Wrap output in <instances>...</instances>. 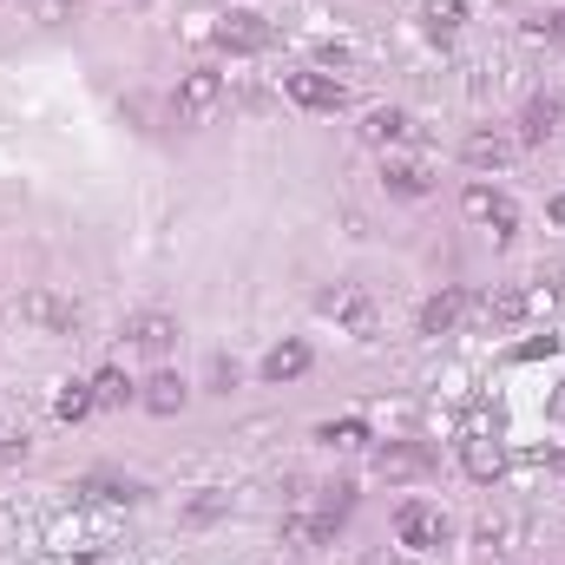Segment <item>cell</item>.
<instances>
[{"label":"cell","instance_id":"cell-1","mask_svg":"<svg viewBox=\"0 0 565 565\" xmlns=\"http://www.w3.org/2000/svg\"><path fill=\"white\" fill-rule=\"evenodd\" d=\"M316 309H322L342 335H355V342H375V335H382V309H375V296H369L362 282H335V289H322Z\"/></svg>","mask_w":565,"mask_h":565},{"label":"cell","instance_id":"cell-2","mask_svg":"<svg viewBox=\"0 0 565 565\" xmlns=\"http://www.w3.org/2000/svg\"><path fill=\"white\" fill-rule=\"evenodd\" d=\"M171 113H178L184 126H211V119L224 113V73L191 66V73L178 79V93H171Z\"/></svg>","mask_w":565,"mask_h":565},{"label":"cell","instance_id":"cell-3","mask_svg":"<svg viewBox=\"0 0 565 565\" xmlns=\"http://www.w3.org/2000/svg\"><path fill=\"white\" fill-rule=\"evenodd\" d=\"M460 211H467L480 231H493V237H513V231H520V204H513L507 191H493V184H467V191H460Z\"/></svg>","mask_w":565,"mask_h":565},{"label":"cell","instance_id":"cell-4","mask_svg":"<svg viewBox=\"0 0 565 565\" xmlns=\"http://www.w3.org/2000/svg\"><path fill=\"white\" fill-rule=\"evenodd\" d=\"M282 93H289L302 113H342V106H349V93H342L335 73H282Z\"/></svg>","mask_w":565,"mask_h":565},{"label":"cell","instance_id":"cell-5","mask_svg":"<svg viewBox=\"0 0 565 565\" xmlns=\"http://www.w3.org/2000/svg\"><path fill=\"white\" fill-rule=\"evenodd\" d=\"M395 540H402V546H415V553H427V546H440V540H447V520H440L427 500H408V507H395Z\"/></svg>","mask_w":565,"mask_h":565},{"label":"cell","instance_id":"cell-6","mask_svg":"<svg viewBox=\"0 0 565 565\" xmlns=\"http://www.w3.org/2000/svg\"><path fill=\"white\" fill-rule=\"evenodd\" d=\"M473 309H480V296H467V289H440V296H427L422 302V335H454Z\"/></svg>","mask_w":565,"mask_h":565},{"label":"cell","instance_id":"cell-7","mask_svg":"<svg viewBox=\"0 0 565 565\" xmlns=\"http://www.w3.org/2000/svg\"><path fill=\"white\" fill-rule=\"evenodd\" d=\"M20 322H33V329H46V335H73V302L66 296H53V289H26L20 296Z\"/></svg>","mask_w":565,"mask_h":565},{"label":"cell","instance_id":"cell-8","mask_svg":"<svg viewBox=\"0 0 565 565\" xmlns=\"http://www.w3.org/2000/svg\"><path fill=\"white\" fill-rule=\"evenodd\" d=\"M375 473L382 480H422V473H434V447H422V440H388L375 454Z\"/></svg>","mask_w":565,"mask_h":565},{"label":"cell","instance_id":"cell-9","mask_svg":"<svg viewBox=\"0 0 565 565\" xmlns=\"http://www.w3.org/2000/svg\"><path fill=\"white\" fill-rule=\"evenodd\" d=\"M217 46H224V53H264V46H270L264 13H244V7L224 13V20H217Z\"/></svg>","mask_w":565,"mask_h":565},{"label":"cell","instance_id":"cell-10","mask_svg":"<svg viewBox=\"0 0 565 565\" xmlns=\"http://www.w3.org/2000/svg\"><path fill=\"white\" fill-rule=\"evenodd\" d=\"M460 467H467L480 487H493V480L507 473V454H500V440H493V434H467V440H460Z\"/></svg>","mask_w":565,"mask_h":565},{"label":"cell","instance_id":"cell-11","mask_svg":"<svg viewBox=\"0 0 565 565\" xmlns=\"http://www.w3.org/2000/svg\"><path fill=\"white\" fill-rule=\"evenodd\" d=\"M126 342H132V349H151V355H164V349L178 342V316H164V309H139V316L126 322Z\"/></svg>","mask_w":565,"mask_h":565},{"label":"cell","instance_id":"cell-12","mask_svg":"<svg viewBox=\"0 0 565 565\" xmlns=\"http://www.w3.org/2000/svg\"><path fill=\"white\" fill-rule=\"evenodd\" d=\"M559 99H553V93H533V99H526V113H520V145H546L553 139V132H559Z\"/></svg>","mask_w":565,"mask_h":565},{"label":"cell","instance_id":"cell-13","mask_svg":"<svg viewBox=\"0 0 565 565\" xmlns=\"http://www.w3.org/2000/svg\"><path fill=\"white\" fill-rule=\"evenodd\" d=\"M79 500L86 507H132L139 500V480H126V473H86L79 480Z\"/></svg>","mask_w":565,"mask_h":565},{"label":"cell","instance_id":"cell-14","mask_svg":"<svg viewBox=\"0 0 565 565\" xmlns=\"http://www.w3.org/2000/svg\"><path fill=\"white\" fill-rule=\"evenodd\" d=\"M540 309V296L533 289H493V296H480V309L473 316H487V322H526Z\"/></svg>","mask_w":565,"mask_h":565},{"label":"cell","instance_id":"cell-15","mask_svg":"<svg viewBox=\"0 0 565 565\" xmlns=\"http://www.w3.org/2000/svg\"><path fill=\"white\" fill-rule=\"evenodd\" d=\"M309 362H316V355H309V342H277V349H270V355H264V382H302V375H309Z\"/></svg>","mask_w":565,"mask_h":565},{"label":"cell","instance_id":"cell-16","mask_svg":"<svg viewBox=\"0 0 565 565\" xmlns=\"http://www.w3.org/2000/svg\"><path fill=\"white\" fill-rule=\"evenodd\" d=\"M513 151H520V139H507V132H473V139L460 145V158H467L473 171H500Z\"/></svg>","mask_w":565,"mask_h":565},{"label":"cell","instance_id":"cell-17","mask_svg":"<svg viewBox=\"0 0 565 565\" xmlns=\"http://www.w3.org/2000/svg\"><path fill=\"white\" fill-rule=\"evenodd\" d=\"M184 395H191V388H184L171 369H158V375H151V382L139 388V402L151 408V415H178V408H184Z\"/></svg>","mask_w":565,"mask_h":565},{"label":"cell","instance_id":"cell-18","mask_svg":"<svg viewBox=\"0 0 565 565\" xmlns=\"http://www.w3.org/2000/svg\"><path fill=\"white\" fill-rule=\"evenodd\" d=\"M93 402H99V408H126V402H139V382H132L126 369H99V375H93Z\"/></svg>","mask_w":565,"mask_h":565},{"label":"cell","instance_id":"cell-19","mask_svg":"<svg viewBox=\"0 0 565 565\" xmlns=\"http://www.w3.org/2000/svg\"><path fill=\"white\" fill-rule=\"evenodd\" d=\"M282 540H289V546H329L335 526H329L322 513H289V520H282Z\"/></svg>","mask_w":565,"mask_h":565},{"label":"cell","instance_id":"cell-20","mask_svg":"<svg viewBox=\"0 0 565 565\" xmlns=\"http://www.w3.org/2000/svg\"><path fill=\"white\" fill-rule=\"evenodd\" d=\"M316 440H322V447H335V454H355V447H369V422H355V415L322 422V427H316Z\"/></svg>","mask_w":565,"mask_h":565},{"label":"cell","instance_id":"cell-21","mask_svg":"<svg viewBox=\"0 0 565 565\" xmlns=\"http://www.w3.org/2000/svg\"><path fill=\"white\" fill-rule=\"evenodd\" d=\"M362 139H369V145H395V139H408V113H395V106H375V113L362 119Z\"/></svg>","mask_w":565,"mask_h":565},{"label":"cell","instance_id":"cell-22","mask_svg":"<svg viewBox=\"0 0 565 565\" xmlns=\"http://www.w3.org/2000/svg\"><path fill=\"white\" fill-rule=\"evenodd\" d=\"M382 184H388L395 198H427V191H434L427 164H382Z\"/></svg>","mask_w":565,"mask_h":565},{"label":"cell","instance_id":"cell-23","mask_svg":"<svg viewBox=\"0 0 565 565\" xmlns=\"http://www.w3.org/2000/svg\"><path fill=\"white\" fill-rule=\"evenodd\" d=\"M93 408H99V402H93V382H66V388L53 395V415H60V422H86Z\"/></svg>","mask_w":565,"mask_h":565},{"label":"cell","instance_id":"cell-24","mask_svg":"<svg viewBox=\"0 0 565 565\" xmlns=\"http://www.w3.org/2000/svg\"><path fill=\"white\" fill-rule=\"evenodd\" d=\"M460 20H467V0H427V33H434V40L460 33Z\"/></svg>","mask_w":565,"mask_h":565},{"label":"cell","instance_id":"cell-25","mask_svg":"<svg viewBox=\"0 0 565 565\" xmlns=\"http://www.w3.org/2000/svg\"><path fill=\"white\" fill-rule=\"evenodd\" d=\"M217 513H231V493H224V487H204V493L191 500V520H217Z\"/></svg>","mask_w":565,"mask_h":565},{"label":"cell","instance_id":"cell-26","mask_svg":"<svg viewBox=\"0 0 565 565\" xmlns=\"http://www.w3.org/2000/svg\"><path fill=\"white\" fill-rule=\"evenodd\" d=\"M211 388H217V395H231V388H237V362H224V355H217V362H211Z\"/></svg>","mask_w":565,"mask_h":565},{"label":"cell","instance_id":"cell-27","mask_svg":"<svg viewBox=\"0 0 565 565\" xmlns=\"http://www.w3.org/2000/svg\"><path fill=\"white\" fill-rule=\"evenodd\" d=\"M533 26H540L546 40H565V7H559V13H546V20H533Z\"/></svg>","mask_w":565,"mask_h":565},{"label":"cell","instance_id":"cell-28","mask_svg":"<svg viewBox=\"0 0 565 565\" xmlns=\"http://www.w3.org/2000/svg\"><path fill=\"white\" fill-rule=\"evenodd\" d=\"M33 13L40 20H66V0H33Z\"/></svg>","mask_w":565,"mask_h":565},{"label":"cell","instance_id":"cell-29","mask_svg":"<svg viewBox=\"0 0 565 565\" xmlns=\"http://www.w3.org/2000/svg\"><path fill=\"white\" fill-rule=\"evenodd\" d=\"M546 217H553V224H559V231H565V191H559V198H553V204H546Z\"/></svg>","mask_w":565,"mask_h":565}]
</instances>
